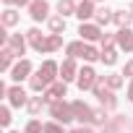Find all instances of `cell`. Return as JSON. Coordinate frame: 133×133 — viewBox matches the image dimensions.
Masks as SVG:
<instances>
[{"label": "cell", "instance_id": "obj_1", "mask_svg": "<svg viewBox=\"0 0 133 133\" xmlns=\"http://www.w3.org/2000/svg\"><path fill=\"white\" fill-rule=\"evenodd\" d=\"M52 117L60 120V123H68V120H73L76 115H73V107L63 104V102H55V104H52Z\"/></svg>", "mask_w": 133, "mask_h": 133}, {"label": "cell", "instance_id": "obj_2", "mask_svg": "<svg viewBox=\"0 0 133 133\" xmlns=\"http://www.w3.org/2000/svg\"><path fill=\"white\" fill-rule=\"evenodd\" d=\"M26 37H29V42H31L34 50H39V52H50V39H44L39 29H31Z\"/></svg>", "mask_w": 133, "mask_h": 133}, {"label": "cell", "instance_id": "obj_3", "mask_svg": "<svg viewBox=\"0 0 133 133\" xmlns=\"http://www.w3.org/2000/svg\"><path fill=\"white\" fill-rule=\"evenodd\" d=\"M94 94H97V99H99V102H102L104 107H110V110L115 107V97H112V91H110V89H104L102 78L97 81V86H94Z\"/></svg>", "mask_w": 133, "mask_h": 133}, {"label": "cell", "instance_id": "obj_4", "mask_svg": "<svg viewBox=\"0 0 133 133\" xmlns=\"http://www.w3.org/2000/svg\"><path fill=\"white\" fill-rule=\"evenodd\" d=\"M29 11H31V18L34 21H42V18H47L50 5H47V0H34V3L29 5Z\"/></svg>", "mask_w": 133, "mask_h": 133}, {"label": "cell", "instance_id": "obj_5", "mask_svg": "<svg viewBox=\"0 0 133 133\" xmlns=\"http://www.w3.org/2000/svg\"><path fill=\"white\" fill-rule=\"evenodd\" d=\"M78 86H81V89H91V86H97V73H94L91 68H84V71L78 73Z\"/></svg>", "mask_w": 133, "mask_h": 133}, {"label": "cell", "instance_id": "obj_6", "mask_svg": "<svg viewBox=\"0 0 133 133\" xmlns=\"http://www.w3.org/2000/svg\"><path fill=\"white\" fill-rule=\"evenodd\" d=\"M63 97H65V81H63V84H52V86L47 89V94H44V99H47V102H52V104H55V102H60Z\"/></svg>", "mask_w": 133, "mask_h": 133}, {"label": "cell", "instance_id": "obj_7", "mask_svg": "<svg viewBox=\"0 0 133 133\" xmlns=\"http://www.w3.org/2000/svg\"><path fill=\"white\" fill-rule=\"evenodd\" d=\"M71 107H73V115H76L81 123H89V120H94V112H91V110H89L84 102H73Z\"/></svg>", "mask_w": 133, "mask_h": 133}, {"label": "cell", "instance_id": "obj_8", "mask_svg": "<svg viewBox=\"0 0 133 133\" xmlns=\"http://www.w3.org/2000/svg\"><path fill=\"white\" fill-rule=\"evenodd\" d=\"M29 71H31V63H29V60H21V63H16V65H13L11 78H13V81H21V78H26V76H29Z\"/></svg>", "mask_w": 133, "mask_h": 133}, {"label": "cell", "instance_id": "obj_9", "mask_svg": "<svg viewBox=\"0 0 133 133\" xmlns=\"http://www.w3.org/2000/svg\"><path fill=\"white\" fill-rule=\"evenodd\" d=\"M8 99H11V104H13V107L29 104V102H26V91H24L21 86H13V89H8Z\"/></svg>", "mask_w": 133, "mask_h": 133}, {"label": "cell", "instance_id": "obj_10", "mask_svg": "<svg viewBox=\"0 0 133 133\" xmlns=\"http://www.w3.org/2000/svg\"><path fill=\"white\" fill-rule=\"evenodd\" d=\"M78 34L84 37V39H99L102 37V31H99V26H94V24H81V29H78Z\"/></svg>", "mask_w": 133, "mask_h": 133}, {"label": "cell", "instance_id": "obj_11", "mask_svg": "<svg viewBox=\"0 0 133 133\" xmlns=\"http://www.w3.org/2000/svg\"><path fill=\"white\" fill-rule=\"evenodd\" d=\"M117 44L128 52V50H133V31L130 29H120L117 31Z\"/></svg>", "mask_w": 133, "mask_h": 133}, {"label": "cell", "instance_id": "obj_12", "mask_svg": "<svg viewBox=\"0 0 133 133\" xmlns=\"http://www.w3.org/2000/svg\"><path fill=\"white\" fill-rule=\"evenodd\" d=\"M8 47H11V52H13V55H24L26 42H24L18 34H11V37H8Z\"/></svg>", "mask_w": 133, "mask_h": 133}, {"label": "cell", "instance_id": "obj_13", "mask_svg": "<svg viewBox=\"0 0 133 133\" xmlns=\"http://www.w3.org/2000/svg\"><path fill=\"white\" fill-rule=\"evenodd\" d=\"M76 16H78L81 21H86V18H91V16H94V5H91V0H84V3L76 8Z\"/></svg>", "mask_w": 133, "mask_h": 133}, {"label": "cell", "instance_id": "obj_14", "mask_svg": "<svg viewBox=\"0 0 133 133\" xmlns=\"http://www.w3.org/2000/svg\"><path fill=\"white\" fill-rule=\"evenodd\" d=\"M60 73H63V81H71L73 76H76V63H73V57H68L63 63V68H60Z\"/></svg>", "mask_w": 133, "mask_h": 133}, {"label": "cell", "instance_id": "obj_15", "mask_svg": "<svg viewBox=\"0 0 133 133\" xmlns=\"http://www.w3.org/2000/svg\"><path fill=\"white\" fill-rule=\"evenodd\" d=\"M39 73H42L47 81H52V78H55V73H57V65H55L52 60H47V63L42 65V68H39Z\"/></svg>", "mask_w": 133, "mask_h": 133}, {"label": "cell", "instance_id": "obj_16", "mask_svg": "<svg viewBox=\"0 0 133 133\" xmlns=\"http://www.w3.org/2000/svg\"><path fill=\"white\" fill-rule=\"evenodd\" d=\"M76 8H78V5H73V0H60V3H57V11H60L63 16L76 13Z\"/></svg>", "mask_w": 133, "mask_h": 133}, {"label": "cell", "instance_id": "obj_17", "mask_svg": "<svg viewBox=\"0 0 133 133\" xmlns=\"http://www.w3.org/2000/svg\"><path fill=\"white\" fill-rule=\"evenodd\" d=\"M130 18H133V13H128V11H117V13H115V21L120 24V29H128Z\"/></svg>", "mask_w": 133, "mask_h": 133}, {"label": "cell", "instance_id": "obj_18", "mask_svg": "<svg viewBox=\"0 0 133 133\" xmlns=\"http://www.w3.org/2000/svg\"><path fill=\"white\" fill-rule=\"evenodd\" d=\"M84 52H86L84 42H73V44H68V55H71V57H84Z\"/></svg>", "mask_w": 133, "mask_h": 133}, {"label": "cell", "instance_id": "obj_19", "mask_svg": "<svg viewBox=\"0 0 133 133\" xmlns=\"http://www.w3.org/2000/svg\"><path fill=\"white\" fill-rule=\"evenodd\" d=\"M11 60H13V52H11V47H3V57H0V68H3V71H8V68H11Z\"/></svg>", "mask_w": 133, "mask_h": 133}, {"label": "cell", "instance_id": "obj_20", "mask_svg": "<svg viewBox=\"0 0 133 133\" xmlns=\"http://www.w3.org/2000/svg\"><path fill=\"white\" fill-rule=\"evenodd\" d=\"M47 84H50V81H47V78H44L42 73H37V76H31V89H37V91H42V89H44Z\"/></svg>", "mask_w": 133, "mask_h": 133}, {"label": "cell", "instance_id": "obj_21", "mask_svg": "<svg viewBox=\"0 0 133 133\" xmlns=\"http://www.w3.org/2000/svg\"><path fill=\"white\" fill-rule=\"evenodd\" d=\"M115 16H112V11H107V8H99L97 11V24H107V21H112Z\"/></svg>", "mask_w": 133, "mask_h": 133}, {"label": "cell", "instance_id": "obj_22", "mask_svg": "<svg viewBox=\"0 0 133 133\" xmlns=\"http://www.w3.org/2000/svg\"><path fill=\"white\" fill-rule=\"evenodd\" d=\"M42 104H44V97H34V99H29V112L37 115V112L42 110Z\"/></svg>", "mask_w": 133, "mask_h": 133}, {"label": "cell", "instance_id": "obj_23", "mask_svg": "<svg viewBox=\"0 0 133 133\" xmlns=\"http://www.w3.org/2000/svg\"><path fill=\"white\" fill-rule=\"evenodd\" d=\"M16 21H18V13H16V11H5V13H3V24H5V26H13Z\"/></svg>", "mask_w": 133, "mask_h": 133}, {"label": "cell", "instance_id": "obj_24", "mask_svg": "<svg viewBox=\"0 0 133 133\" xmlns=\"http://www.w3.org/2000/svg\"><path fill=\"white\" fill-rule=\"evenodd\" d=\"M50 29H52V34H60L65 29V21L63 18H50Z\"/></svg>", "mask_w": 133, "mask_h": 133}, {"label": "cell", "instance_id": "obj_25", "mask_svg": "<svg viewBox=\"0 0 133 133\" xmlns=\"http://www.w3.org/2000/svg\"><path fill=\"white\" fill-rule=\"evenodd\" d=\"M104 84H107L110 89H117V86H123V78H120L117 73H112V76H107V78H104Z\"/></svg>", "mask_w": 133, "mask_h": 133}, {"label": "cell", "instance_id": "obj_26", "mask_svg": "<svg viewBox=\"0 0 133 133\" xmlns=\"http://www.w3.org/2000/svg\"><path fill=\"white\" fill-rule=\"evenodd\" d=\"M102 63H104V65H112V63H115V50H112V47H107V50L102 52Z\"/></svg>", "mask_w": 133, "mask_h": 133}, {"label": "cell", "instance_id": "obj_27", "mask_svg": "<svg viewBox=\"0 0 133 133\" xmlns=\"http://www.w3.org/2000/svg\"><path fill=\"white\" fill-rule=\"evenodd\" d=\"M26 133H44V125H42L39 120H31V123L26 125Z\"/></svg>", "mask_w": 133, "mask_h": 133}, {"label": "cell", "instance_id": "obj_28", "mask_svg": "<svg viewBox=\"0 0 133 133\" xmlns=\"http://www.w3.org/2000/svg\"><path fill=\"white\" fill-rule=\"evenodd\" d=\"M0 123H3V125L11 123V110L8 107H0Z\"/></svg>", "mask_w": 133, "mask_h": 133}, {"label": "cell", "instance_id": "obj_29", "mask_svg": "<svg viewBox=\"0 0 133 133\" xmlns=\"http://www.w3.org/2000/svg\"><path fill=\"white\" fill-rule=\"evenodd\" d=\"M60 44H63V39H60V34H52V37H50V50H57Z\"/></svg>", "mask_w": 133, "mask_h": 133}, {"label": "cell", "instance_id": "obj_30", "mask_svg": "<svg viewBox=\"0 0 133 133\" xmlns=\"http://www.w3.org/2000/svg\"><path fill=\"white\" fill-rule=\"evenodd\" d=\"M84 57H86V60H97V57H102V55H99V52H97L94 47H86V52H84Z\"/></svg>", "mask_w": 133, "mask_h": 133}, {"label": "cell", "instance_id": "obj_31", "mask_svg": "<svg viewBox=\"0 0 133 133\" xmlns=\"http://www.w3.org/2000/svg\"><path fill=\"white\" fill-rule=\"evenodd\" d=\"M44 133H63V128L55 125V123H47V125H44Z\"/></svg>", "mask_w": 133, "mask_h": 133}, {"label": "cell", "instance_id": "obj_32", "mask_svg": "<svg viewBox=\"0 0 133 133\" xmlns=\"http://www.w3.org/2000/svg\"><path fill=\"white\" fill-rule=\"evenodd\" d=\"M104 120H107V115H104L102 110H99V112H94V123H104Z\"/></svg>", "mask_w": 133, "mask_h": 133}, {"label": "cell", "instance_id": "obj_33", "mask_svg": "<svg viewBox=\"0 0 133 133\" xmlns=\"http://www.w3.org/2000/svg\"><path fill=\"white\" fill-rule=\"evenodd\" d=\"M102 44L110 47V44H112V37H110V34H102Z\"/></svg>", "mask_w": 133, "mask_h": 133}, {"label": "cell", "instance_id": "obj_34", "mask_svg": "<svg viewBox=\"0 0 133 133\" xmlns=\"http://www.w3.org/2000/svg\"><path fill=\"white\" fill-rule=\"evenodd\" d=\"M125 73H128V76H133V63H128V65H125Z\"/></svg>", "mask_w": 133, "mask_h": 133}, {"label": "cell", "instance_id": "obj_35", "mask_svg": "<svg viewBox=\"0 0 133 133\" xmlns=\"http://www.w3.org/2000/svg\"><path fill=\"white\" fill-rule=\"evenodd\" d=\"M128 99L133 102V84H130V89H128Z\"/></svg>", "mask_w": 133, "mask_h": 133}, {"label": "cell", "instance_id": "obj_36", "mask_svg": "<svg viewBox=\"0 0 133 133\" xmlns=\"http://www.w3.org/2000/svg\"><path fill=\"white\" fill-rule=\"evenodd\" d=\"M13 3H16V5H26V3H29V0H13Z\"/></svg>", "mask_w": 133, "mask_h": 133}, {"label": "cell", "instance_id": "obj_37", "mask_svg": "<svg viewBox=\"0 0 133 133\" xmlns=\"http://www.w3.org/2000/svg\"><path fill=\"white\" fill-rule=\"evenodd\" d=\"M71 133H91V130H86V128H81V130H71Z\"/></svg>", "mask_w": 133, "mask_h": 133}]
</instances>
